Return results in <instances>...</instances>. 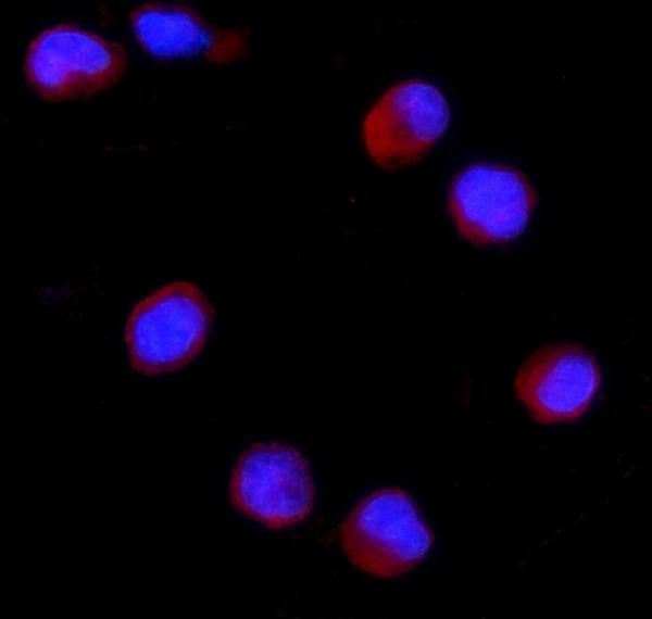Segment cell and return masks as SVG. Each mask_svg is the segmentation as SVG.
<instances>
[{"label": "cell", "mask_w": 652, "mask_h": 619, "mask_svg": "<svg viewBox=\"0 0 652 619\" xmlns=\"http://www.w3.org/2000/svg\"><path fill=\"white\" fill-rule=\"evenodd\" d=\"M602 384L593 353L578 343H555L532 353L519 367L514 391L541 425L574 424L590 409Z\"/></svg>", "instance_id": "52a82bcc"}, {"label": "cell", "mask_w": 652, "mask_h": 619, "mask_svg": "<svg viewBox=\"0 0 652 619\" xmlns=\"http://www.w3.org/2000/svg\"><path fill=\"white\" fill-rule=\"evenodd\" d=\"M127 67L122 43L65 23L41 30L24 59L27 84L53 103L92 98L116 85Z\"/></svg>", "instance_id": "3957f363"}, {"label": "cell", "mask_w": 652, "mask_h": 619, "mask_svg": "<svg viewBox=\"0 0 652 619\" xmlns=\"http://www.w3.org/2000/svg\"><path fill=\"white\" fill-rule=\"evenodd\" d=\"M449 124L443 93L429 81L413 78L379 96L362 121L361 137L372 162L393 172L424 160Z\"/></svg>", "instance_id": "8992f818"}, {"label": "cell", "mask_w": 652, "mask_h": 619, "mask_svg": "<svg viewBox=\"0 0 652 619\" xmlns=\"http://www.w3.org/2000/svg\"><path fill=\"white\" fill-rule=\"evenodd\" d=\"M339 541L355 568L378 579H392L426 558L435 534L406 491L384 488L356 504L339 527Z\"/></svg>", "instance_id": "7a4b0ae2"}, {"label": "cell", "mask_w": 652, "mask_h": 619, "mask_svg": "<svg viewBox=\"0 0 652 619\" xmlns=\"http://www.w3.org/2000/svg\"><path fill=\"white\" fill-rule=\"evenodd\" d=\"M228 495L237 511L268 529L293 527L313 510L310 463L293 445L255 442L238 456Z\"/></svg>", "instance_id": "5b68a950"}, {"label": "cell", "mask_w": 652, "mask_h": 619, "mask_svg": "<svg viewBox=\"0 0 652 619\" xmlns=\"http://www.w3.org/2000/svg\"><path fill=\"white\" fill-rule=\"evenodd\" d=\"M215 314L195 282L174 280L156 288L126 319L124 341L131 369L150 377L184 369L205 348Z\"/></svg>", "instance_id": "6da1fadb"}, {"label": "cell", "mask_w": 652, "mask_h": 619, "mask_svg": "<svg viewBox=\"0 0 652 619\" xmlns=\"http://www.w3.org/2000/svg\"><path fill=\"white\" fill-rule=\"evenodd\" d=\"M128 18L141 48L159 59H200L221 65L241 61L250 51L248 28L215 26L188 5L146 2Z\"/></svg>", "instance_id": "ba28073f"}, {"label": "cell", "mask_w": 652, "mask_h": 619, "mask_svg": "<svg viewBox=\"0 0 652 619\" xmlns=\"http://www.w3.org/2000/svg\"><path fill=\"white\" fill-rule=\"evenodd\" d=\"M539 202L519 169L476 162L456 173L447 206L459 236L476 248L506 245L526 229Z\"/></svg>", "instance_id": "277c9868"}]
</instances>
